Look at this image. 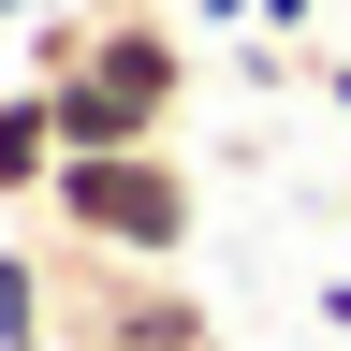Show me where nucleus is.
<instances>
[{
	"mask_svg": "<svg viewBox=\"0 0 351 351\" xmlns=\"http://www.w3.org/2000/svg\"><path fill=\"white\" fill-rule=\"evenodd\" d=\"M0 15H29V29H44V15H59V0H0Z\"/></svg>",
	"mask_w": 351,
	"mask_h": 351,
	"instance_id": "nucleus-5",
	"label": "nucleus"
},
{
	"mask_svg": "<svg viewBox=\"0 0 351 351\" xmlns=\"http://www.w3.org/2000/svg\"><path fill=\"white\" fill-rule=\"evenodd\" d=\"M44 205H59V234L103 249V263H176L191 249V176H176L161 147H73Z\"/></svg>",
	"mask_w": 351,
	"mask_h": 351,
	"instance_id": "nucleus-2",
	"label": "nucleus"
},
{
	"mask_svg": "<svg viewBox=\"0 0 351 351\" xmlns=\"http://www.w3.org/2000/svg\"><path fill=\"white\" fill-rule=\"evenodd\" d=\"M44 88H59V147H161L176 88H191V44L161 15H88L73 73H44Z\"/></svg>",
	"mask_w": 351,
	"mask_h": 351,
	"instance_id": "nucleus-1",
	"label": "nucleus"
},
{
	"mask_svg": "<svg viewBox=\"0 0 351 351\" xmlns=\"http://www.w3.org/2000/svg\"><path fill=\"white\" fill-rule=\"evenodd\" d=\"M322 88H337V117H351V59H337V73H322Z\"/></svg>",
	"mask_w": 351,
	"mask_h": 351,
	"instance_id": "nucleus-6",
	"label": "nucleus"
},
{
	"mask_svg": "<svg viewBox=\"0 0 351 351\" xmlns=\"http://www.w3.org/2000/svg\"><path fill=\"white\" fill-rule=\"evenodd\" d=\"M0 351H44V263L0 249Z\"/></svg>",
	"mask_w": 351,
	"mask_h": 351,
	"instance_id": "nucleus-4",
	"label": "nucleus"
},
{
	"mask_svg": "<svg viewBox=\"0 0 351 351\" xmlns=\"http://www.w3.org/2000/svg\"><path fill=\"white\" fill-rule=\"evenodd\" d=\"M59 161H73V147H59V88H44V73L0 88V205H44Z\"/></svg>",
	"mask_w": 351,
	"mask_h": 351,
	"instance_id": "nucleus-3",
	"label": "nucleus"
}]
</instances>
